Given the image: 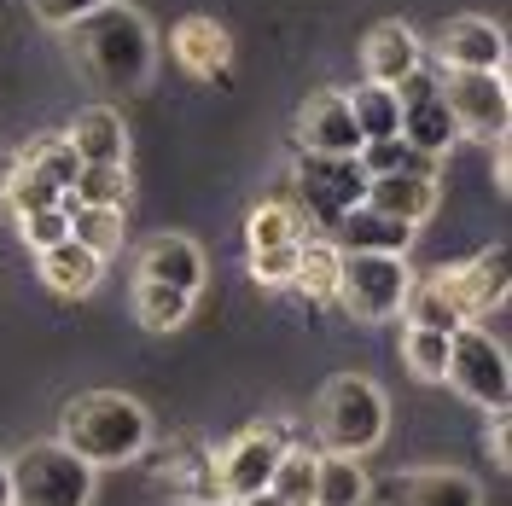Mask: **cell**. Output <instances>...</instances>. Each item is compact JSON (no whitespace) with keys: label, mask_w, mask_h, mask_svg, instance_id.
Wrapping results in <instances>:
<instances>
[{"label":"cell","mask_w":512,"mask_h":506,"mask_svg":"<svg viewBox=\"0 0 512 506\" xmlns=\"http://www.w3.org/2000/svg\"><path fill=\"white\" fill-rule=\"evenodd\" d=\"M70 41V59L76 70L99 82V88H117V94H140L152 82V64H158V35L146 24V12H134L128 0H111L88 12L82 24L64 30Z\"/></svg>","instance_id":"obj_1"},{"label":"cell","mask_w":512,"mask_h":506,"mask_svg":"<svg viewBox=\"0 0 512 506\" xmlns=\"http://www.w3.org/2000/svg\"><path fill=\"white\" fill-rule=\"evenodd\" d=\"M76 460L88 466H128L152 448V413L146 402H134L123 390H82L59 408V437Z\"/></svg>","instance_id":"obj_2"},{"label":"cell","mask_w":512,"mask_h":506,"mask_svg":"<svg viewBox=\"0 0 512 506\" xmlns=\"http://www.w3.org/2000/svg\"><path fill=\"white\" fill-rule=\"evenodd\" d=\"M309 425H315V437H320V454H350V460H361V454H373L384 443L390 402H384V390L367 373H338V379L320 384Z\"/></svg>","instance_id":"obj_3"},{"label":"cell","mask_w":512,"mask_h":506,"mask_svg":"<svg viewBox=\"0 0 512 506\" xmlns=\"http://www.w3.org/2000/svg\"><path fill=\"white\" fill-rule=\"evenodd\" d=\"M6 483H12V506H88L99 472L64 443H30L6 460Z\"/></svg>","instance_id":"obj_4"},{"label":"cell","mask_w":512,"mask_h":506,"mask_svg":"<svg viewBox=\"0 0 512 506\" xmlns=\"http://www.w3.org/2000/svg\"><path fill=\"white\" fill-rule=\"evenodd\" d=\"M414 268L408 256H350L344 251V274H338V309L361 326H379V320H396L408 291H414Z\"/></svg>","instance_id":"obj_5"},{"label":"cell","mask_w":512,"mask_h":506,"mask_svg":"<svg viewBox=\"0 0 512 506\" xmlns=\"http://www.w3.org/2000/svg\"><path fill=\"white\" fill-rule=\"evenodd\" d=\"M437 94H443L448 117H454V134L466 140H507L512 128V94H507V76L495 70H443L437 76Z\"/></svg>","instance_id":"obj_6"},{"label":"cell","mask_w":512,"mask_h":506,"mask_svg":"<svg viewBox=\"0 0 512 506\" xmlns=\"http://www.w3.org/2000/svg\"><path fill=\"white\" fill-rule=\"evenodd\" d=\"M448 384L478 402L483 413H507L512 402V367H507V349L501 338H489L483 326H460L448 338Z\"/></svg>","instance_id":"obj_7"},{"label":"cell","mask_w":512,"mask_h":506,"mask_svg":"<svg viewBox=\"0 0 512 506\" xmlns=\"http://www.w3.org/2000/svg\"><path fill=\"white\" fill-rule=\"evenodd\" d=\"M507 268H512L507 245H489V251H478L472 262H448V268L425 274V280H431V291L454 309L460 326H478L483 315H495V309L507 303V285H512Z\"/></svg>","instance_id":"obj_8"},{"label":"cell","mask_w":512,"mask_h":506,"mask_svg":"<svg viewBox=\"0 0 512 506\" xmlns=\"http://www.w3.org/2000/svg\"><path fill=\"white\" fill-rule=\"evenodd\" d=\"M291 204L309 216V227H338L367 204V175L355 169V158H303L291 175Z\"/></svg>","instance_id":"obj_9"},{"label":"cell","mask_w":512,"mask_h":506,"mask_svg":"<svg viewBox=\"0 0 512 506\" xmlns=\"http://www.w3.org/2000/svg\"><path fill=\"white\" fill-rule=\"evenodd\" d=\"M286 448L291 443H286V431H280V425H245L233 443L210 448L216 477H222V501H251V495H262Z\"/></svg>","instance_id":"obj_10"},{"label":"cell","mask_w":512,"mask_h":506,"mask_svg":"<svg viewBox=\"0 0 512 506\" xmlns=\"http://www.w3.org/2000/svg\"><path fill=\"white\" fill-rule=\"evenodd\" d=\"M396 105H402V128H396V140L402 146H414L419 158H448V146L460 140L454 134V117H448L443 94H437V76L431 70H414L408 82H396Z\"/></svg>","instance_id":"obj_11"},{"label":"cell","mask_w":512,"mask_h":506,"mask_svg":"<svg viewBox=\"0 0 512 506\" xmlns=\"http://www.w3.org/2000/svg\"><path fill=\"white\" fill-rule=\"evenodd\" d=\"M291 140H297L303 158H355L361 134H355L344 88H315V94L303 99L297 117H291Z\"/></svg>","instance_id":"obj_12"},{"label":"cell","mask_w":512,"mask_h":506,"mask_svg":"<svg viewBox=\"0 0 512 506\" xmlns=\"http://www.w3.org/2000/svg\"><path fill=\"white\" fill-rule=\"evenodd\" d=\"M431 53L443 70H507V35L495 18H478V12H460V18H448L437 24L431 35Z\"/></svg>","instance_id":"obj_13"},{"label":"cell","mask_w":512,"mask_h":506,"mask_svg":"<svg viewBox=\"0 0 512 506\" xmlns=\"http://www.w3.org/2000/svg\"><path fill=\"white\" fill-rule=\"evenodd\" d=\"M384 506H483V483L460 466H414L379 483Z\"/></svg>","instance_id":"obj_14"},{"label":"cell","mask_w":512,"mask_h":506,"mask_svg":"<svg viewBox=\"0 0 512 506\" xmlns=\"http://www.w3.org/2000/svg\"><path fill=\"white\" fill-rule=\"evenodd\" d=\"M414 70H425V41H419L402 18H384L367 30L361 41V76L373 82V88H396V82H408Z\"/></svg>","instance_id":"obj_15"},{"label":"cell","mask_w":512,"mask_h":506,"mask_svg":"<svg viewBox=\"0 0 512 506\" xmlns=\"http://www.w3.org/2000/svg\"><path fill=\"white\" fill-rule=\"evenodd\" d=\"M169 59L181 64L192 82H216V76H227V64H233V35L210 12H192V18H181L169 30Z\"/></svg>","instance_id":"obj_16"},{"label":"cell","mask_w":512,"mask_h":506,"mask_svg":"<svg viewBox=\"0 0 512 506\" xmlns=\"http://www.w3.org/2000/svg\"><path fill=\"white\" fill-rule=\"evenodd\" d=\"M134 280H158V285H175L198 297L204 291V251L192 245L187 233H152L140 256H134Z\"/></svg>","instance_id":"obj_17"},{"label":"cell","mask_w":512,"mask_h":506,"mask_svg":"<svg viewBox=\"0 0 512 506\" xmlns=\"http://www.w3.org/2000/svg\"><path fill=\"white\" fill-rule=\"evenodd\" d=\"M64 146L76 152V163H128V123L117 105H88L76 111L64 128Z\"/></svg>","instance_id":"obj_18"},{"label":"cell","mask_w":512,"mask_h":506,"mask_svg":"<svg viewBox=\"0 0 512 506\" xmlns=\"http://www.w3.org/2000/svg\"><path fill=\"white\" fill-rule=\"evenodd\" d=\"M437 181L431 175H373L367 181V210H379V216H390V222H402V227H419V222H431V210H437Z\"/></svg>","instance_id":"obj_19"},{"label":"cell","mask_w":512,"mask_h":506,"mask_svg":"<svg viewBox=\"0 0 512 506\" xmlns=\"http://www.w3.org/2000/svg\"><path fill=\"white\" fill-rule=\"evenodd\" d=\"M419 227H402L390 222V216H379V210H350L344 222H338V251L350 256H408V245H414Z\"/></svg>","instance_id":"obj_20"},{"label":"cell","mask_w":512,"mask_h":506,"mask_svg":"<svg viewBox=\"0 0 512 506\" xmlns=\"http://www.w3.org/2000/svg\"><path fill=\"white\" fill-rule=\"evenodd\" d=\"M35 268H41V285L53 291V297H88L99 285V274H105V262H99L94 251H82L76 239H64V245H53V251L35 256Z\"/></svg>","instance_id":"obj_21"},{"label":"cell","mask_w":512,"mask_h":506,"mask_svg":"<svg viewBox=\"0 0 512 506\" xmlns=\"http://www.w3.org/2000/svg\"><path fill=\"white\" fill-rule=\"evenodd\" d=\"M134 181L128 163H82L76 181L64 187V210H128Z\"/></svg>","instance_id":"obj_22"},{"label":"cell","mask_w":512,"mask_h":506,"mask_svg":"<svg viewBox=\"0 0 512 506\" xmlns=\"http://www.w3.org/2000/svg\"><path fill=\"white\" fill-rule=\"evenodd\" d=\"M315 227H309V216L291 204V198H262V204H251V216H245V245L251 251H280V245H303Z\"/></svg>","instance_id":"obj_23"},{"label":"cell","mask_w":512,"mask_h":506,"mask_svg":"<svg viewBox=\"0 0 512 506\" xmlns=\"http://www.w3.org/2000/svg\"><path fill=\"white\" fill-rule=\"evenodd\" d=\"M338 274H344V251H338V239L309 233V239L297 245V274H291V291H303L309 303H332V297H338Z\"/></svg>","instance_id":"obj_24"},{"label":"cell","mask_w":512,"mask_h":506,"mask_svg":"<svg viewBox=\"0 0 512 506\" xmlns=\"http://www.w3.org/2000/svg\"><path fill=\"white\" fill-rule=\"evenodd\" d=\"M373 477L350 454H320L315 460V506H367Z\"/></svg>","instance_id":"obj_25"},{"label":"cell","mask_w":512,"mask_h":506,"mask_svg":"<svg viewBox=\"0 0 512 506\" xmlns=\"http://www.w3.org/2000/svg\"><path fill=\"white\" fill-rule=\"evenodd\" d=\"M134 320L146 326V332H181L192 320V297L187 291H175V285H158V280H134Z\"/></svg>","instance_id":"obj_26"},{"label":"cell","mask_w":512,"mask_h":506,"mask_svg":"<svg viewBox=\"0 0 512 506\" xmlns=\"http://www.w3.org/2000/svg\"><path fill=\"white\" fill-rule=\"evenodd\" d=\"M344 99H350V117H355L361 146H367V140H396V128H402L396 88H373V82H361V88H350Z\"/></svg>","instance_id":"obj_27"},{"label":"cell","mask_w":512,"mask_h":506,"mask_svg":"<svg viewBox=\"0 0 512 506\" xmlns=\"http://www.w3.org/2000/svg\"><path fill=\"white\" fill-rule=\"evenodd\" d=\"M315 460H320V448L291 443L286 454H280L274 477H268V495L280 506H315Z\"/></svg>","instance_id":"obj_28"},{"label":"cell","mask_w":512,"mask_h":506,"mask_svg":"<svg viewBox=\"0 0 512 506\" xmlns=\"http://www.w3.org/2000/svg\"><path fill=\"white\" fill-rule=\"evenodd\" d=\"M70 239L82 251H94L99 262H111L128 245V222L123 210H70Z\"/></svg>","instance_id":"obj_29"},{"label":"cell","mask_w":512,"mask_h":506,"mask_svg":"<svg viewBox=\"0 0 512 506\" xmlns=\"http://www.w3.org/2000/svg\"><path fill=\"white\" fill-rule=\"evenodd\" d=\"M18 169H30V175H41L47 187L64 192L70 181H76V169H82V163H76V152L64 146V134H35L30 146L18 152Z\"/></svg>","instance_id":"obj_30"},{"label":"cell","mask_w":512,"mask_h":506,"mask_svg":"<svg viewBox=\"0 0 512 506\" xmlns=\"http://www.w3.org/2000/svg\"><path fill=\"white\" fill-rule=\"evenodd\" d=\"M355 169L373 181V175H431L437 181V158H419L414 146H402V140H367L361 152H355Z\"/></svg>","instance_id":"obj_31"},{"label":"cell","mask_w":512,"mask_h":506,"mask_svg":"<svg viewBox=\"0 0 512 506\" xmlns=\"http://www.w3.org/2000/svg\"><path fill=\"white\" fill-rule=\"evenodd\" d=\"M402 361L419 384H443L448 379V338L443 332H425V326H408L402 332Z\"/></svg>","instance_id":"obj_32"},{"label":"cell","mask_w":512,"mask_h":506,"mask_svg":"<svg viewBox=\"0 0 512 506\" xmlns=\"http://www.w3.org/2000/svg\"><path fill=\"white\" fill-rule=\"evenodd\" d=\"M64 192L47 187L41 175H30V169H18L12 175V187H6V198H0V210H12V216H35V210H59Z\"/></svg>","instance_id":"obj_33"},{"label":"cell","mask_w":512,"mask_h":506,"mask_svg":"<svg viewBox=\"0 0 512 506\" xmlns=\"http://www.w3.org/2000/svg\"><path fill=\"white\" fill-rule=\"evenodd\" d=\"M18 233H24V245H30L35 256L53 251V245H64L70 239V210H35V216H18Z\"/></svg>","instance_id":"obj_34"},{"label":"cell","mask_w":512,"mask_h":506,"mask_svg":"<svg viewBox=\"0 0 512 506\" xmlns=\"http://www.w3.org/2000/svg\"><path fill=\"white\" fill-rule=\"evenodd\" d=\"M99 6H111V0H30L35 24H47V30H70V24H82Z\"/></svg>","instance_id":"obj_35"},{"label":"cell","mask_w":512,"mask_h":506,"mask_svg":"<svg viewBox=\"0 0 512 506\" xmlns=\"http://www.w3.org/2000/svg\"><path fill=\"white\" fill-rule=\"evenodd\" d=\"M291 274H297V245H280V251H251V280L256 285H291Z\"/></svg>","instance_id":"obj_36"},{"label":"cell","mask_w":512,"mask_h":506,"mask_svg":"<svg viewBox=\"0 0 512 506\" xmlns=\"http://www.w3.org/2000/svg\"><path fill=\"white\" fill-rule=\"evenodd\" d=\"M483 443H489V454H495V466L507 472V466H512V431H507V413H489V437H483Z\"/></svg>","instance_id":"obj_37"},{"label":"cell","mask_w":512,"mask_h":506,"mask_svg":"<svg viewBox=\"0 0 512 506\" xmlns=\"http://www.w3.org/2000/svg\"><path fill=\"white\" fill-rule=\"evenodd\" d=\"M495 187H501V192L512 187V152H507V140H495Z\"/></svg>","instance_id":"obj_38"},{"label":"cell","mask_w":512,"mask_h":506,"mask_svg":"<svg viewBox=\"0 0 512 506\" xmlns=\"http://www.w3.org/2000/svg\"><path fill=\"white\" fill-rule=\"evenodd\" d=\"M12 175H18V152H0V198L12 187Z\"/></svg>","instance_id":"obj_39"},{"label":"cell","mask_w":512,"mask_h":506,"mask_svg":"<svg viewBox=\"0 0 512 506\" xmlns=\"http://www.w3.org/2000/svg\"><path fill=\"white\" fill-rule=\"evenodd\" d=\"M0 506H12V483H6V454H0Z\"/></svg>","instance_id":"obj_40"},{"label":"cell","mask_w":512,"mask_h":506,"mask_svg":"<svg viewBox=\"0 0 512 506\" xmlns=\"http://www.w3.org/2000/svg\"><path fill=\"white\" fill-rule=\"evenodd\" d=\"M227 506H280V501H274V495L262 489V495H251V501H227Z\"/></svg>","instance_id":"obj_41"}]
</instances>
